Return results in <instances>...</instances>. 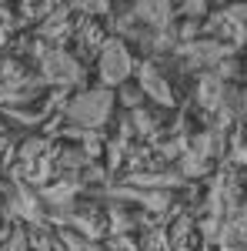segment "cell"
<instances>
[{
	"instance_id": "5b68a950",
	"label": "cell",
	"mask_w": 247,
	"mask_h": 251,
	"mask_svg": "<svg viewBox=\"0 0 247 251\" xmlns=\"http://www.w3.org/2000/svg\"><path fill=\"white\" fill-rule=\"evenodd\" d=\"M111 248L114 251H137V241L127 238V234H114V238H111Z\"/></svg>"
},
{
	"instance_id": "277c9868",
	"label": "cell",
	"mask_w": 247,
	"mask_h": 251,
	"mask_svg": "<svg viewBox=\"0 0 247 251\" xmlns=\"http://www.w3.org/2000/svg\"><path fill=\"white\" fill-rule=\"evenodd\" d=\"M237 74H241V67L234 60H221L217 64V80H230V77H237Z\"/></svg>"
},
{
	"instance_id": "7a4b0ae2",
	"label": "cell",
	"mask_w": 247,
	"mask_h": 251,
	"mask_svg": "<svg viewBox=\"0 0 247 251\" xmlns=\"http://www.w3.org/2000/svg\"><path fill=\"white\" fill-rule=\"evenodd\" d=\"M127 151H131V141H120V137H114V141L104 144V154H107V174H117L120 168H124Z\"/></svg>"
},
{
	"instance_id": "3957f363",
	"label": "cell",
	"mask_w": 247,
	"mask_h": 251,
	"mask_svg": "<svg viewBox=\"0 0 247 251\" xmlns=\"http://www.w3.org/2000/svg\"><path fill=\"white\" fill-rule=\"evenodd\" d=\"M140 100H144V91H140V87H127V84H120V104H124L127 111H137Z\"/></svg>"
},
{
	"instance_id": "8992f818",
	"label": "cell",
	"mask_w": 247,
	"mask_h": 251,
	"mask_svg": "<svg viewBox=\"0 0 247 251\" xmlns=\"http://www.w3.org/2000/svg\"><path fill=\"white\" fill-rule=\"evenodd\" d=\"M180 14H190V17H204V14H207V7H204V3H184V7H180Z\"/></svg>"
},
{
	"instance_id": "6da1fadb",
	"label": "cell",
	"mask_w": 247,
	"mask_h": 251,
	"mask_svg": "<svg viewBox=\"0 0 247 251\" xmlns=\"http://www.w3.org/2000/svg\"><path fill=\"white\" fill-rule=\"evenodd\" d=\"M97 74H100V84L104 91L107 87H120L127 84V77L134 74V57L127 50V44L120 37H107L100 54H97Z\"/></svg>"
}]
</instances>
